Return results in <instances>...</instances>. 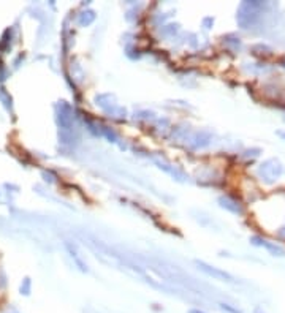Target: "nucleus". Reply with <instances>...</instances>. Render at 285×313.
Masks as SVG:
<instances>
[{"label":"nucleus","instance_id":"nucleus-1","mask_svg":"<svg viewBox=\"0 0 285 313\" xmlns=\"http://www.w3.org/2000/svg\"><path fill=\"white\" fill-rule=\"evenodd\" d=\"M265 7H266V4H261V2H246V4H243L241 8H240V15H238V21H240V24L244 29L254 26Z\"/></svg>","mask_w":285,"mask_h":313},{"label":"nucleus","instance_id":"nucleus-2","mask_svg":"<svg viewBox=\"0 0 285 313\" xmlns=\"http://www.w3.org/2000/svg\"><path fill=\"white\" fill-rule=\"evenodd\" d=\"M283 171L285 168L277 159H269L258 166V176L265 184H274L276 180L280 179Z\"/></svg>","mask_w":285,"mask_h":313},{"label":"nucleus","instance_id":"nucleus-3","mask_svg":"<svg viewBox=\"0 0 285 313\" xmlns=\"http://www.w3.org/2000/svg\"><path fill=\"white\" fill-rule=\"evenodd\" d=\"M195 263H197V266H198L200 271H203L206 275L212 277L214 280L227 282V283H234V282H236L234 277H233L231 274L225 272V271H222V269H219V268H214V266H211V264H208V263H205V261H198V259H197Z\"/></svg>","mask_w":285,"mask_h":313},{"label":"nucleus","instance_id":"nucleus-4","mask_svg":"<svg viewBox=\"0 0 285 313\" xmlns=\"http://www.w3.org/2000/svg\"><path fill=\"white\" fill-rule=\"evenodd\" d=\"M251 242H252L254 245L265 247L272 256H285V248L280 247V245H277L276 242H269V240H265L263 237H258V236H254V237L251 239Z\"/></svg>","mask_w":285,"mask_h":313},{"label":"nucleus","instance_id":"nucleus-5","mask_svg":"<svg viewBox=\"0 0 285 313\" xmlns=\"http://www.w3.org/2000/svg\"><path fill=\"white\" fill-rule=\"evenodd\" d=\"M219 202H220V206L223 209H227V211H230L233 214H243V207L240 206V202H238L236 199H231L228 196H222L219 199Z\"/></svg>","mask_w":285,"mask_h":313},{"label":"nucleus","instance_id":"nucleus-6","mask_svg":"<svg viewBox=\"0 0 285 313\" xmlns=\"http://www.w3.org/2000/svg\"><path fill=\"white\" fill-rule=\"evenodd\" d=\"M220 305V308L225 311V313H243L240 308H236V307H233V305H230V304H219Z\"/></svg>","mask_w":285,"mask_h":313},{"label":"nucleus","instance_id":"nucleus-7","mask_svg":"<svg viewBox=\"0 0 285 313\" xmlns=\"http://www.w3.org/2000/svg\"><path fill=\"white\" fill-rule=\"evenodd\" d=\"M187 313H206V311H203V310H200V308H190Z\"/></svg>","mask_w":285,"mask_h":313},{"label":"nucleus","instance_id":"nucleus-8","mask_svg":"<svg viewBox=\"0 0 285 313\" xmlns=\"http://www.w3.org/2000/svg\"><path fill=\"white\" fill-rule=\"evenodd\" d=\"M277 135H279V136L285 141V131H277Z\"/></svg>","mask_w":285,"mask_h":313},{"label":"nucleus","instance_id":"nucleus-9","mask_svg":"<svg viewBox=\"0 0 285 313\" xmlns=\"http://www.w3.org/2000/svg\"><path fill=\"white\" fill-rule=\"evenodd\" d=\"M254 313H265V311H263V310H261L260 307H257V308L254 310Z\"/></svg>","mask_w":285,"mask_h":313}]
</instances>
